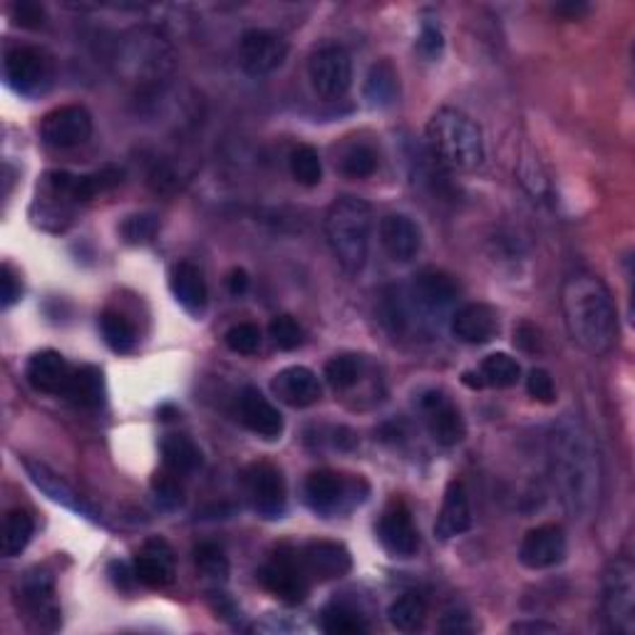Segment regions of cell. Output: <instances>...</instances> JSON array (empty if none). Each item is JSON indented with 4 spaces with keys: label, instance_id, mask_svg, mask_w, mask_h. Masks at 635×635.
<instances>
[{
    "label": "cell",
    "instance_id": "1",
    "mask_svg": "<svg viewBox=\"0 0 635 635\" xmlns=\"http://www.w3.org/2000/svg\"><path fill=\"white\" fill-rule=\"evenodd\" d=\"M549 472L571 517L588 519L601 499V459L584 422L561 417L549 432Z\"/></svg>",
    "mask_w": 635,
    "mask_h": 635
},
{
    "label": "cell",
    "instance_id": "2",
    "mask_svg": "<svg viewBox=\"0 0 635 635\" xmlns=\"http://www.w3.org/2000/svg\"><path fill=\"white\" fill-rule=\"evenodd\" d=\"M561 308L573 343L590 355H606L619 335L611 291L601 278L576 274L561 289Z\"/></svg>",
    "mask_w": 635,
    "mask_h": 635
},
{
    "label": "cell",
    "instance_id": "3",
    "mask_svg": "<svg viewBox=\"0 0 635 635\" xmlns=\"http://www.w3.org/2000/svg\"><path fill=\"white\" fill-rule=\"evenodd\" d=\"M372 208L358 196H338L326 214V239L347 274H360L370 251Z\"/></svg>",
    "mask_w": 635,
    "mask_h": 635
},
{
    "label": "cell",
    "instance_id": "4",
    "mask_svg": "<svg viewBox=\"0 0 635 635\" xmlns=\"http://www.w3.org/2000/svg\"><path fill=\"white\" fill-rule=\"evenodd\" d=\"M428 144L434 160L449 169L472 172L484 162L482 129L465 112L442 107L428 122Z\"/></svg>",
    "mask_w": 635,
    "mask_h": 635
},
{
    "label": "cell",
    "instance_id": "5",
    "mask_svg": "<svg viewBox=\"0 0 635 635\" xmlns=\"http://www.w3.org/2000/svg\"><path fill=\"white\" fill-rule=\"evenodd\" d=\"M604 615L608 628L633 635L635 631V567L628 556H613L606 563L604 579Z\"/></svg>",
    "mask_w": 635,
    "mask_h": 635
},
{
    "label": "cell",
    "instance_id": "6",
    "mask_svg": "<svg viewBox=\"0 0 635 635\" xmlns=\"http://www.w3.org/2000/svg\"><path fill=\"white\" fill-rule=\"evenodd\" d=\"M3 75L11 90L25 98H35L46 92L52 82V60L46 50L17 46L5 52Z\"/></svg>",
    "mask_w": 635,
    "mask_h": 635
},
{
    "label": "cell",
    "instance_id": "7",
    "mask_svg": "<svg viewBox=\"0 0 635 635\" xmlns=\"http://www.w3.org/2000/svg\"><path fill=\"white\" fill-rule=\"evenodd\" d=\"M21 606L28 619L38 625L40 631H58L63 623L60 613L55 576L46 569H30L25 573L21 586H17Z\"/></svg>",
    "mask_w": 635,
    "mask_h": 635
},
{
    "label": "cell",
    "instance_id": "8",
    "mask_svg": "<svg viewBox=\"0 0 635 635\" xmlns=\"http://www.w3.org/2000/svg\"><path fill=\"white\" fill-rule=\"evenodd\" d=\"M308 77L323 100H341L353 85V60L343 46H323L310 55Z\"/></svg>",
    "mask_w": 635,
    "mask_h": 635
},
{
    "label": "cell",
    "instance_id": "9",
    "mask_svg": "<svg viewBox=\"0 0 635 635\" xmlns=\"http://www.w3.org/2000/svg\"><path fill=\"white\" fill-rule=\"evenodd\" d=\"M308 573L303 569L301 556L293 559L291 554L278 551L271 561L264 563V569L258 571V581L268 594L276 596L281 604H303L306 601L310 584Z\"/></svg>",
    "mask_w": 635,
    "mask_h": 635
},
{
    "label": "cell",
    "instance_id": "10",
    "mask_svg": "<svg viewBox=\"0 0 635 635\" xmlns=\"http://www.w3.org/2000/svg\"><path fill=\"white\" fill-rule=\"evenodd\" d=\"M92 137V115L82 104H63L40 122V139L52 150H73Z\"/></svg>",
    "mask_w": 635,
    "mask_h": 635
},
{
    "label": "cell",
    "instance_id": "11",
    "mask_svg": "<svg viewBox=\"0 0 635 635\" xmlns=\"http://www.w3.org/2000/svg\"><path fill=\"white\" fill-rule=\"evenodd\" d=\"M289 58V42L271 30H246L239 42L241 67L249 75H271Z\"/></svg>",
    "mask_w": 635,
    "mask_h": 635
},
{
    "label": "cell",
    "instance_id": "12",
    "mask_svg": "<svg viewBox=\"0 0 635 635\" xmlns=\"http://www.w3.org/2000/svg\"><path fill=\"white\" fill-rule=\"evenodd\" d=\"M420 407L424 412V422L432 440L442 447H455L467 437V424L462 412L449 403V397L440 390H430L420 399Z\"/></svg>",
    "mask_w": 635,
    "mask_h": 635
},
{
    "label": "cell",
    "instance_id": "13",
    "mask_svg": "<svg viewBox=\"0 0 635 635\" xmlns=\"http://www.w3.org/2000/svg\"><path fill=\"white\" fill-rule=\"evenodd\" d=\"M246 492L261 517L278 519L285 511V484L274 465L258 462L246 469Z\"/></svg>",
    "mask_w": 635,
    "mask_h": 635
},
{
    "label": "cell",
    "instance_id": "14",
    "mask_svg": "<svg viewBox=\"0 0 635 635\" xmlns=\"http://www.w3.org/2000/svg\"><path fill=\"white\" fill-rule=\"evenodd\" d=\"M567 556V534L559 524H544L532 529L519 546L521 567L532 571L554 569Z\"/></svg>",
    "mask_w": 635,
    "mask_h": 635
},
{
    "label": "cell",
    "instance_id": "15",
    "mask_svg": "<svg viewBox=\"0 0 635 635\" xmlns=\"http://www.w3.org/2000/svg\"><path fill=\"white\" fill-rule=\"evenodd\" d=\"M380 544L397 556V559H410L420 549V534H417L410 509L403 501H393L380 517L378 524Z\"/></svg>",
    "mask_w": 635,
    "mask_h": 635
},
{
    "label": "cell",
    "instance_id": "16",
    "mask_svg": "<svg viewBox=\"0 0 635 635\" xmlns=\"http://www.w3.org/2000/svg\"><path fill=\"white\" fill-rule=\"evenodd\" d=\"M23 469L28 472L30 482L38 486V490L46 494L48 499H52L55 504H60V507H65L69 511H77V515H82V517L98 519V515H94V509L90 507V504H87L80 494H77L73 486L63 480V477L52 472L48 465L38 462V459H23Z\"/></svg>",
    "mask_w": 635,
    "mask_h": 635
},
{
    "label": "cell",
    "instance_id": "17",
    "mask_svg": "<svg viewBox=\"0 0 635 635\" xmlns=\"http://www.w3.org/2000/svg\"><path fill=\"white\" fill-rule=\"evenodd\" d=\"M452 333L467 345L492 343L499 335L497 310L486 303H467L452 318Z\"/></svg>",
    "mask_w": 635,
    "mask_h": 635
},
{
    "label": "cell",
    "instance_id": "18",
    "mask_svg": "<svg viewBox=\"0 0 635 635\" xmlns=\"http://www.w3.org/2000/svg\"><path fill=\"white\" fill-rule=\"evenodd\" d=\"M380 246L385 249V254L405 264L412 261L422 249V231L410 216L405 214H388L380 221Z\"/></svg>",
    "mask_w": 635,
    "mask_h": 635
},
{
    "label": "cell",
    "instance_id": "19",
    "mask_svg": "<svg viewBox=\"0 0 635 635\" xmlns=\"http://www.w3.org/2000/svg\"><path fill=\"white\" fill-rule=\"evenodd\" d=\"M271 388L274 395L291 407H310L323 395L318 376L306 365H291V368L281 370L274 378Z\"/></svg>",
    "mask_w": 635,
    "mask_h": 635
},
{
    "label": "cell",
    "instance_id": "20",
    "mask_svg": "<svg viewBox=\"0 0 635 635\" xmlns=\"http://www.w3.org/2000/svg\"><path fill=\"white\" fill-rule=\"evenodd\" d=\"M135 576L147 588H167L174 581V551L164 538H152L142 546L135 559Z\"/></svg>",
    "mask_w": 635,
    "mask_h": 635
},
{
    "label": "cell",
    "instance_id": "21",
    "mask_svg": "<svg viewBox=\"0 0 635 635\" xmlns=\"http://www.w3.org/2000/svg\"><path fill=\"white\" fill-rule=\"evenodd\" d=\"M353 497V484H347L341 474L330 469H318L306 480V501L313 511L330 517L343 509V504Z\"/></svg>",
    "mask_w": 635,
    "mask_h": 635
},
{
    "label": "cell",
    "instance_id": "22",
    "mask_svg": "<svg viewBox=\"0 0 635 635\" xmlns=\"http://www.w3.org/2000/svg\"><path fill=\"white\" fill-rule=\"evenodd\" d=\"M301 563L310 579H343L353 567L351 551L338 542H310L301 554Z\"/></svg>",
    "mask_w": 635,
    "mask_h": 635
},
{
    "label": "cell",
    "instance_id": "23",
    "mask_svg": "<svg viewBox=\"0 0 635 635\" xmlns=\"http://www.w3.org/2000/svg\"><path fill=\"white\" fill-rule=\"evenodd\" d=\"M472 529V507H469V494L465 482L452 480L442 499V509L434 521V536L447 542V538L462 536Z\"/></svg>",
    "mask_w": 635,
    "mask_h": 635
},
{
    "label": "cell",
    "instance_id": "24",
    "mask_svg": "<svg viewBox=\"0 0 635 635\" xmlns=\"http://www.w3.org/2000/svg\"><path fill=\"white\" fill-rule=\"evenodd\" d=\"M241 422L264 440H278L283 432V417L258 388H246L239 399Z\"/></svg>",
    "mask_w": 635,
    "mask_h": 635
},
{
    "label": "cell",
    "instance_id": "25",
    "mask_svg": "<svg viewBox=\"0 0 635 635\" xmlns=\"http://www.w3.org/2000/svg\"><path fill=\"white\" fill-rule=\"evenodd\" d=\"M69 376H73V368L58 351L35 353L25 368V378L30 385L46 395H63Z\"/></svg>",
    "mask_w": 635,
    "mask_h": 635
},
{
    "label": "cell",
    "instance_id": "26",
    "mask_svg": "<svg viewBox=\"0 0 635 635\" xmlns=\"http://www.w3.org/2000/svg\"><path fill=\"white\" fill-rule=\"evenodd\" d=\"M169 289L177 303L189 313H202L208 301V289L204 274L189 261H179L169 271Z\"/></svg>",
    "mask_w": 635,
    "mask_h": 635
},
{
    "label": "cell",
    "instance_id": "27",
    "mask_svg": "<svg viewBox=\"0 0 635 635\" xmlns=\"http://www.w3.org/2000/svg\"><path fill=\"white\" fill-rule=\"evenodd\" d=\"M412 293L422 308L442 310L455 303L459 289L449 274L437 271V268H424L415 276Z\"/></svg>",
    "mask_w": 635,
    "mask_h": 635
},
{
    "label": "cell",
    "instance_id": "28",
    "mask_svg": "<svg viewBox=\"0 0 635 635\" xmlns=\"http://www.w3.org/2000/svg\"><path fill=\"white\" fill-rule=\"evenodd\" d=\"M63 397H67L77 407H85V410H98V407L104 405V397H107L102 370L94 368V365L73 368V376L67 380Z\"/></svg>",
    "mask_w": 635,
    "mask_h": 635
},
{
    "label": "cell",
    "instance_id": "29",
    "mask_svg": "<svg viewBox=\"0 0 635 635\" xmlns=\"http://www.w3.org/2000/svg\"><path fill=\"white\" fill-rule=\"evenodd\" d=\"M162 459L172 474H191L202 467V449L187 434H167L162 440Z\"/></svg>",
    "mask_w": 635,
    "mask_h": 635
},
{
    "label": "cell",
    "instance_id": "30",
    "mask_svg": "<svg viewBox=\"0 0 635 635\" xmlns=\"http://www.w3.org/2000/svg\"><path fill=\"white\" fill-rule=\"evenodd\" d=\"M399 82H397V69L390 60H380L378 65H372L368 82H365V100L372 107H388L397 98Z\"/></svg>",
    "mask_w": 635,
    "mask_h": 635
},
{
    "label": "cell",
    "instance_id": "31",
    "mask_svg": "<svg viewBox=\"0 0 635 635\" xmlns=\"http://www.w3.org/2000/svg\"><path fill=\"white\" fill-rule=\"evenodd\" d=\"M424 619H428V604H424V598L420 594H415V590L395 598L388 608V621L395 631L412 633L417 628H422Z\"/></svg>",
    "mask_w": 635,
    "mask_h": 635
},
{
    "label": "cell",
    "instance_id": "32",
    "mask_svg": "<svg viewBox=\"0 0 635 635\" xmlns=\"http://www.w3.org/2000/svg\"><path fill=\"white\" fill-rule=\"evenodd\" d=\"M35 532V521L30 511L25 509H11L3 519V556L5 559H13V556H21L25 546L30 544Z\"/></svg>",
    "mask_w": 635,
    "mask_h": 635
},
{
    "label": "cell",
    "instance_id": "33",
    "mask_svg": "<svg viewBox=\"0 0 635 635\" xmlns=\"http://www.w3.org/2000/svg\"><path fill=\"white\" fill-rule=\"evenodd\" d=\"M477 372H480L484 388L504 390V388L517 385L519 376H521V368H519V363L511 358V355L492 353V355H486V358L482 360L480 370H477Z\"/></svg>",
    "mask_w": 635,
    "mask_h": 635
},
{
    "label": "cell",
    "instance_id": "34",
    "mask_svg": "<svg viewBox=\"0 0 635 635\" xmlns=\"http://www.w3.org/2000/svg\"><path fill=\"white\" fill-rule=\"evenodd\" d=\"M320 628L330 635H358L368 631V621L351 606L330 604L320 613Z\"/></svg>",
    "mask_w": 635,
    "mask_h": 635
},
{
    "label": "cell",
    "instance_id": "35",
    "mask_svg": "<svg viewBox=\"0 0 635 635\" xmlns=\"http://www.w3.org/2000/svg\"><path fill=\"white\" fill-rule=\"evenodd\" d=\"M100 330L104 343H107L115 353H132L137 345L135 326L117 310H104L100 316Z\"/></svg>",
    "mask_w": 635,
    "mask_h": 635
},
{
    "label": "cell",
    "instance_id": "36",
    "mask_svg": "<svg viewBox=\"0 0 635 635\" xmlns=\"http://www.w3.org/2000/svg\"><path fill=\"white\" fill-rule=\"evenodd\" d=\"M291 174L293 179L303 187H318L323 179V164H320V154L308 144L295 147L291 152Z\"/></svg>",
    "mask_w": 635,
    "mask_h": 635
},
{
    "label": "cell",
    "instance_id": "37",
    "mask_svg": "<svg viewBox=\"0 0 635 635\" xmlns=\"http://www.w3.org/2000/svg\"><path fill=\"white\" fill-rule=\"evenodd\" d=\"M194 563L206 579L219 581L229 576V559H226L221 546H216V544H208V542L199 544L194 549Z\"/></svg>",
    "mask_w": 635,
    "mask_h": 635
},
{
    "label": "cell",
    "instance_id": "38",
    "mask_svg": "<svg viewBox=\"0 0 635 635\" xmlns=\"http://www.w3.org/2000/svg\"><path fill=\"white\" fill-rule=\"evenodd\" d=\"M341 169H343L345 177H353V179L372 177V174H376V169H378V154L372 152L368 144H355L345 152Z\"/></svg>",
    "mask_w": 635,
    "mask_h": 635
},
{
    "label": "cell",
    "instance_id": "39",
    "mask_svg": "<svg viewBox=\"0 0 635 635\" xmlns=\"http://www.w3.org/2000/svg\"><path fill=\"white\" fill-rule=\"evenodd\" d=\"M323 376L330 388L347 390V388H353L360 378V363L355 360L353 355H338V358L326 363Z\"/></svg>",
    "mask_w": 635,
    "mask_h": 635
},
{
    "label": "cell",
    "instance_id": "40",
    "mask_svg": "<svg viewBox=\"0 0 635 635\" xmlns=\"http://www.w3.org/2000/svg\"><path fill=\"white\" fill-rule=\"evenodd\" d=\"M156 231H160V219H156L154 214H135V216H127L125 221L119 226V233L122 239L127 243H132V246H142V243H150Z\"/></svg>",
    "mask_w": 635,
    "mask_h": 635
},
{
    "label": "cell",
    "instance_id": "41",
    "mask_svg": "<svg viewBox=\"0 0 635 635\" xmlns=\"http://www.w3.org/2000/svg\"><path fill=\"white\" fill-rule=\"evenodd\" d=\"M268 335L276 347L281 351H295L303 343V328L293 316H276L271 323H268Z\"/></svg>",
    "mask_w": 635,
    "mask_h": 635
},
{
    "label": "cell",
    "instance_id": "42",
    "mask_svg": "<svg viewBox=\"0 0 635 635\" xmlns=\"http://www.w3.org/2000/svg\"><path fill=\"white\" fill-rule=\"evenodd\" d=\"M226 347L237 355H254L261 347V330L254 323H237L226 330Z\"/></svg>",
    "mask_w": 635,
    "mask_h": 635
},
{
    "label": "cell",
    "instance_id": "43",
    "mask_svg": "<svg viewBox=\"0 0 635 635\" xmlns=\"http://www.w3.org/2000/svg\"><path fill=\"white\" fill-rule=\"evenodd\" d=\"M152 494L162 509L174 511L185 504V492L172 474H156L152 480Z\"/></svg>",
    "mask_w": 635,
    "mask_h": 635
},
{
    "label": "cell",
    "instance_id": "44",
    "mask_svg": "<svg viewBox=\"0 0 635 635\" xmlns=\"http://www.w3.org/2000/svg\"><path fill=\"white\" fill-rule=\"evenodd\" d=\"M526 390H529V395H532L534 399H538V403H544V405H551L554 397H556L554 378L542 368H534L532 372H529Z\"/></svg>",
    "mask_w": 635,
    "mask_h": 635
},
{
    "label": "cell",
    "instance_id": "45",
    "mask_svg": "<svg viewBox=\"0 0 635 635\" xmlns=\"http://www.w3.org/2000/svg\"><path fill=\"white\" fill-rule=\"evenodd\" d=\"M415 48L424 60H430V63H432V60H437L442 55V50H445V38H442V30L437 28V25L424 23Z\"/></svg>",
    "mask_w": 635,
    "mask_h": 635
},
{
    "label": "cell",
    "instance_id": "46",
    "mask_svg": "<svg viewBox=\"0 0 635 635\" xmlns=\"http://www.w3.org/2000/svg\"><path fill=\"white\" fill-rule=\"evenodd\" d=\"M13 21L25 30H40L46 25V11L42 5L30 3V0H21L13 5Z\"/></svg>",
    "mask_w": 635,
    "mask_h": 635
},
{
    "label": "cell",
    "instance_id": "47",
    "mask_svg": "<svg viewBox=\"0 0 635 635\" xmlns=\"http://www.w3.org/2000/svg\"><path fill=\"white\" fill-rule=\"evenodd\" d=\"M380 313H382V323L393 330V333H403L407 326V310L403 306V301H399V293L393 291V295H385Z\"/></svg>",
    "mask_w": 635,
    "mask_h": 635
},
{
    "label": "cell",
    "instance_id": "48",
    "mask_svg": "<svg viewBox=\"0 0 635 635\" xmlns=\"http://www.w3.org/2000/svg\"><path fill=\"white\" fill-rule=\"evenodd\" d=\"M440 631L442 633H469V631H474V623H472V619H469L467 611L452 606V608H447L445 615H442Z\"/></svg>",
    "mask_w": 635,
    "mask_h": 635
},
{
    "label": "cell",
    "instance_id": "49",
    "mask_svg": "<svg viewBox=\"0 0 635 635\" xmlns=\"http://www.w3.org/2000/svg\"><path fill=\"white\" fill-rule=\"evenodd\" d=\"M0 281H3V308H11L13 303L21 301V293H23V285L17 281V276L13 274L11 266H3V271H0Z\"/></svg>",
    "mask_w": 635,
    "mask_h": 635
},
{
    "label": "cell",
    "instance_id": "50",
    "mask_svg": "<svg viewBox=\"0 0 635 635\" xmlns=\"http://www.w3.org/2000/svg\"><path fill=\"white\" fill-rule=\"evenodd\" d=\"M515 343L521 347L524 353H536L538 347V330L532 326V323H521L517 330H515Z\"/></svg>",
    "mask_w": 635,
    "mask_h": 635
},
{
    "label": "cell",
    "instance_id": "51",
    "mask_svg": "<svg viewBox=\"0 0 635 635\" xmlns=\"http://www.w3.org/2000/svg\"><path fill=\"white\" fill-rule=\"evenodd\" d=\"M110 576H112V584H115L122 590H127L129 584H132V581H137L135 569L129 571L127 563H122V561H112L110 563Z\"/></svg>",
    "mask_w": 635,
    "mask_h": 635
},
{
    "label": "cell",
    "instance_id": "52",
    "mask_svg": "<svg viewBox=\"0 0 635 635\" xmlns=\"http://www.w3.org/2000/svg\"><path fill=\"white\" fill-rule=\"evenodd\" d=\"M226 289H229L231 295H243L249 291V274L243 268H233L229 278H226Z\"/></svg>",
    "mask_w": 635,
    "mask_h": 635
},
{
    "label": "cell",
    "instance_id": "53",
    "mask_svg": "<svg viewBox=\"0 0 635 635\" xmlns=\"http://www.w3.org/2000/svg\"><path fill=\"white\" fill-rule=\"evenodd\" d=\"M554 631H556V625L544 623V621H524V623L511 625V633H554Z\"/></svg>",
    "mask_w": 635,
    "mask_h": 635
},
{
    "label": "cell",
    "instance_id": "54",
    "mask_svg": "<svg viewBox=\"0 0 635 635\" xmlns=\"http://www.w3.org/2000/svg\"><path fill=\"white\" fill-rule=\"evenodd\" d=\"M590 11V8L586 3H561L556 5V13L567 17V21H579L581 15H586Z\"/></svg>",
    "mask_w": 635,
    "mask_h": 635
}]
</instances>
